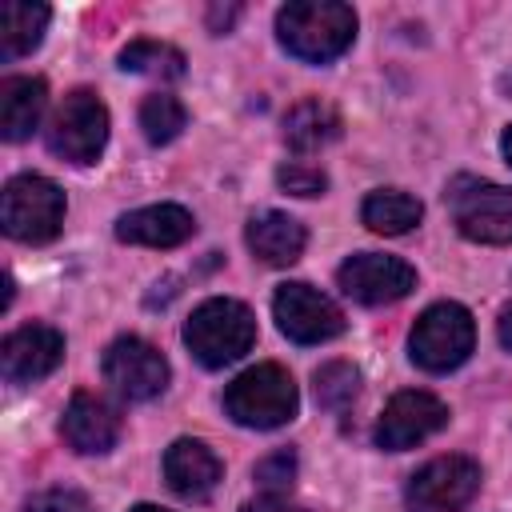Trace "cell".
<instances>
[{
    "label": "cell",
    "instance_id": "31",
    "mask_svg": "<svg viewBox=\"0 0 512 512\" xmlns=\"http://www.w3.org/2000/svg\"><path fill=\"white\" fill-rule=\"evenodd\" d=\"M132 512H168V508H156V504H136Z\"/></svg>",
    "mask_w": 512,
    "mask_h": 512
},
{
    "label": "cell",
    "instance_id": "23",
    "mask_svg": "<svg viewBox=\"0 0 512 512\" xmlns=\"http://www.w3.org/2000/svg\"><path fill=\"white\" fill-rule=\"evenodd\" d=\"M312 392L324 412H348L360 392V372L348 360H328L312 372Z\"/></svg>",
    "mask_w": 512,
    "mask_h": 512
},
{
    "label": "cell",
    "instance_id": "25",
    "mask_svg": "<svg viewBox=\"0 0 512 512\" xmlns=\"http://www.w3.org/2000/svg\"><path fill=\"white\" fill-rule=\"evenodd\" d=\"M276 184H280L284 192H292V196H320V192L328 188V176H324V168H316V164L288 160V164L276 168Z\"/></svg>",
    "mask_w": 512,
    "mask_h": 512
},
{
    "label": "cell",
    "instance_id": "7",
    "mask_svg": "<svg viewBox=\"0 0 512 512\" xmlns=\"http://www.w3.org/2000/svg\"><path fill=\"white\" fill-rule=\"evenodd\" d=\"M448 204L460 236L476 244H512V188L456 176L448 188Z\"/></svg>",
    "mask_w": 512,
    "mask_h": 512
},
{
    "label": "cell",
    "instance_id": "30",
    "mask_svg": "<svg viewBox=\"0 0 512 512\" xmlns=\"http://www.w3.org/2000/svg\"><path fill=\"white\" fill-rule=\"evenodd\" d=\"M500 148H504V160L512 164V124L504 128V140H500Z\"/></svg>",
    "mask_w": 512,
    "mask_h": 512
},
{
    "label": "cell",
    "instance_id": "27",
    "mask_svg": "<svg viewBox=\"0 0 512 512\" xmlns=\"http://www.w3.org/2000/svg\"><path fill=\"white\" fill-rule=\"evenodd\" d=\"M24 512H92V504L80 488H44L28 500Z\"/></svg>",
    "mask_w": 512,
    "mask_h": 512
},
{
    "label": "cell",
    "instance_id": "22",
    "mask_svg": "<svg viewBox=\"0 0 512 512\" xmlns=\"http://www.w3.org/2000/svg\"><path fill=\"white\" fill-rule=\"evenodd\" d=\"M120 68L132 72V76H148V80H180L184 76V52L164 44V40H132L120 48Z\"/></svg>",
    "mask_w": 512,
    "mask_h": 512
},
{
    "label": "cell",
    "instance_id": "9",
    "mask_svg": "<svg viewBox=\"0 0 512 512\" xmlns=\"http://www.w3.org/2000/svg\"><path fill=\"white\" fill-rule=\"evenodd\" d=\"M336 284L344 296H352L356 304L380 308V304H396L416 288V268L400 256H384V252H356L336 268Z\"/></svg>",
    "mask_w": 512,
    "mask_h": 512
},
{
    "label": "cell",
    "instance_id": "13",
    "mask_svg": "<svg viewBox=\"0 0 512 512\" xmlns=\"http://www.w3.org/2000/svg\"><path fill=\"white\" fill-rule=\"evenodd\" d=\"M64 360V336L52 324H24L0 344V372L8 384H36Z\"/></svg>",
    "mask_w": 512,
    "mask_h": 512
},
{
    "label": "cell",
    "instance_id": "10",
    "mask_svg": "<svg viewBox=\"0 0 512 512\" xmlns=\"http://www.w3.org/2000/svg\"><path fill=\"white\" fill-rule=\"evenodd\" d=\"M272 316H276L280 332L296 344H324V340L344 332V312L320 288H312L304 280H292V284L276 288Z\"/></svg>",
    "mask_w": 512,
    "mask_h": 512
},
{
    "label": "cell",
    "instance_id": "18",
    "mask_svg": "<svg viewBox=\"0 0 512 512\" xmlns=\"http://www.w3.org/2000/svg\"><path fill=\"white\" fill-rule=\"evenodd\" d=\"M48 104V84L40 76H8L0 84V136L20 144L36 132Z\"/></svg>",
    "mask_w": 512,
    "mask_h": 512
},
{
    "label": "cell",
    "instance_id": "14",
    "mask_svg": "<svg viewBox=\"0 0 512 512\" xmlns=\"http://www.w3.org/2000/svg\"><path fill=\"white\" fill-rule=\"evenodd\" d=\"M60 436L72 452L100 456L120 440V412L96 392H76L60 416Z\"/></svg>",
    "mask_w": 512,
    "mask_h": 512
},
{
    "label": "cell",
    "instance_id": "29",
    "mask_svg": "<svg viewBox=\"0 0 512 512\" xmlns=\"http://www.w3.org/2000/svg\"><path fill=\"white\" fill-rule=\"evenodd\" d=\"M496 336H500V344L512 352V304L500 312V324H496Z\"/></svg>",
    "mask_w": 512,
    "mask_h": 512
},
{
    "label": "cell",
    "instance_id": "19",
    "mask_svg": "<svg viewBox=\"0 0 512 512\" xmlns=\"http://www.w3.org/2000/svg\"><path fill=\"white\" fill-rule=\"evenodd\" d=\"M340 128H344L340 124V112L328 100L308 96V100H300V104L288 108V116H284V144L292 152L308 156V152H320L324 144H332L340 136Z\"/></svg>",
    "mask_w": 512,
    "mask_h": 512
},
{
    "label": "cell",
    "instance_id": "16",
    "mask_svg": "<svg viewBox=\"0 0 512 512\" xmlns=\"http://www.w3.org/2000/svg\"><path fill=\"white\" fill-rule=\"evenodd\" d=\"M196 232V220L180 204H148L136 212H124L116 220V240L144 244V248H176Z\"/></svg>",
    "mask_w": 512,
    "mask_h": 512
},
{
    "label": "cell",
    "instance_id": "3",
    "mask_svg": "<svg viewBox=\"0 0 512 512\" xmlns=\"http://www.w3.org/2000/svg\"><path fill=\"white\" fill-rule=\"evenodd\" d=\"M296 408H300L296 384L280 364H256L224 388V412L240 428H260V432L280 428L296 416Z\"/></svg>",
    "mask_w": 512,
    "mask_h": 512
},
{
    "label": "cell",
    "instance_id": "26",
    "mask_svg": "<svg viewBox=\"0 0 512 512\" xmlns=\"http://www.w3.org/2000/svg\"><path fill=\"white\" fill-rule=\"evenodd\" d=\"M268 492H280V488H288L292 484V476H296V452L292 448H280V452H272V456H264L260 464H256V472H252Z\"/></svg>",
    "mask_w": 512,
    "mask_h": 512
},
{
    "label": "cell",
    "instance_id": "11",
    "mask_svg": "<svg viewBox=\"0 0 512 512\" xmlns=\"http://www.w3.org/2000/svg\"><path fill=\"white\" fill-rule=\"evenodd\" d=\"M104 380L112 384V392L120 400H152L168 388V360L160 356V348H152L140 336H120L104 348Z\"/></svg>",
    "mask_w": 512,
    "mask_h": 512
},
{
    "label": "cell",
    "instance_id": "17",
    "mask_svg": "<svg viewBox=\"0 0 512 512\" xmlns=\"http://www.w3.org/2000/svg\"><path fill=\"white\" fill-rule=\"evenodd\" d=\"M252 256L268 268H288L304 256V244H308V232L300 220H292L288 212H256L248 220V232H244Z\"/></svg>",
    "mask_w": 512,
    "mask_h": 512
},
{
    "label": "cell",
    "instance_id": "24",
    "mask_svg": "<svg viewBox=\"0 0 512 512\" xmlns=\"http://www.w3.org/2000/svg\"><path fill=\"white\" fill-rule=\"evenodd\" d=\"M184 124H188V112H184V104L176 96H168V92L144 96V104H140V128H144V140L148 144H172L184 132Z\"/></svg>",
    "mask_w": 512,
    "mask_h": 512
},
{
    "label": "cell",
    "instance_id": "4",
    "mask_svg": "<svg viewBox=\"0 0 512 512\" xmlns=\"http://www.w3.org/2000/svg\"><path fill=\"white\" fill-rule=\"evenodd\" d=\"M0 224L20 244H48L60 236L64 224V192L56 180L24 172L4 184L0 196Z\"/></svg>",
    "mask_w": 512,
    "mask_h": 512
},
{
    "label": "cell",
    "instance_id": "1",
    "mask_svg": "<svg viewBox=\"0 0 512 512\" xmlns=\"http://www.w3.org/2000/svg\"><path fill=\"white\" fill-rule=\"evenodd\" d=\"M276 40L304 64H328L356 40V12L340 0H292L276 12Z\"/></svg>",
    "mask_w": 512,
    "mask_h": 512
},
{
    "label": "cell",
    "instance_id": "6",
    "mask_svg": "<svg viewBox=\"0 0 512 512\" xmlns=\"http://www.w3.org/2000/svg\"><path fill=\"white\" fill-rule=\"evenodd\" d=\"M44 140L68 164H96L104 144H108V108H104V100L88 88L68 92L56 104V112L44 128Z\"/></svg>",
    "mask_w": 512,
    "mask_h": 512
},
{
    "label": "cell",
    "instance_id": "2",
    "mask_svg": "<svg viewBox=\"0 0 512 512\" xmlns=\"http://www.w3.org/2000/svg\"><path fill=\"white\" fill-rule=\"evenodd\" d=\"M184 344L188 352L204 364V368H224L236 364L252 344H256V316L248 312V304L228 300V296H212L204 300L188 324H184Z\"/></svg>",
    "mask_w": 512,
    "mask_h": 512
},
{
    "label": "cell",
    "instance_id": "12",
    "mask_svg": "<svg viewBox=\"0 0 512 512\" xmlns=\"http://www.w3.org/2000/svg\"><path fill=\"white\" fill-rule=\"evenodd\" d=\"M448 424V404L432 392H396L380 420H376V448L384 452H408L416 448L420 440L436 436L440 428Z\"/></svg>",
    "mask_w": 512,
    "mask_h": 512
},
{
    "label": "cell",
    "instance_id": "20",
    "mask_svg": "<svg viewBox=\"0 0 512 512\" xmlns=\"http://www.w3.org/2000/svg\"><path fill=\"white\" fill-rule=\"evenodd\" d=\"M48 4H28V0H4L0 4V60L12 64L28 56L48 28Z\"/></svg>",
    "mask_w": 512,
    "mask_h": 512
},
{
    "label": "cell",
    "instance_id": "15",
    "mask_svg": "<svg viewBox=\"0 0 512 512\" xmlns=\"http://www.w3.org/2000/svg\"><path fill=\"white\" fill-rule=\"evenodd\" d=\"M164 480L180 500H208L224 480V464L204 440L180 436L164 452Z\"/></svg>",
    "mask_w": 512,
    "mask_h": 512
},
{
    "label": "cell",
    "instance_id": "8",
    "mask_svg": "<svg viewBox=\"0 0 512 512\" xmlns=\"http://www.w3.org/2000/svg\"><path fill=\"white\" fill-rule=\"evenodd\" d=\"M480 492V464L468 456H436L412 472L404 488L408 512H460Z\"/></svg>",
    "mask_w": 512,
    "mask_h": 512
},
{
    "label": "cell",
    "instance_id": "5",
    "mask_svg": "<svg viewBox=\"0 0 512 512\" xmlns=\"http://www.w3.org/2000/svg\"><path fill=\"white\" fill-rule=\"evenodd\" d=\"M476 348V324L464 304H432L420 312L408 336V356L424 372H452L460 368Z\"/></svg>",
    "mask_w": 512,
    "mask_h": 512
},
{
    "label": "cell",
    "instance_id": "21",
    "mask_svg": "<svg viewBox=\"0 0 512 512\" xmlns=\"http://www.w3.org/2000/svg\"><path fill=\"white\" fill-rule=\"evenodd\" d=\"M424 216V204L400 188H380V192H368L364 204H360V220L380 232V236H404L420 224Z\"/></svg>",
    "mask_w": 512,
    "mask_h": 512
},
{
    "label": "cell",
    "instance_id": "28",
    "mask_svg": "<svg viewBox=\"0 0 512 512\" xmlns=\"http://www.w3.org/2000/svg\"><path fill=\"white\" fill-rule=\"evenodd\" d=\"M240 512H304V508H300V504H292V500H284L280 492H264V496L248 500Z\"/></svg>",
    "mask_w": 512,
    "mask_h": 512
}]
</instances>
